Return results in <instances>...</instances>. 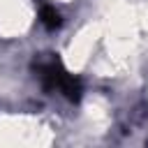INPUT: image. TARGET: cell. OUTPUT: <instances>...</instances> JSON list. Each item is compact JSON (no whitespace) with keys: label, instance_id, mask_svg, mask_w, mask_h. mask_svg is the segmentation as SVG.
I'll return each instance as SVG.
<instances>
[{"label":"cell","instance_id":"obj_1","mask_svg":"<svg viewBox=\"0 0 148 148\" xmlns=\"http://www.w3.org/2000/svg\"><path fill=\"white\" fill-rule=\"evenodd\" d=\"M35 67H37V74H39V79L44 81V86H46L49 90H60V92L67 95L72 102H76V99L81 97V86H79V81H76L74 76H69V74L60 67L58 60L46 58V60L35 62Z\"/></svg>","mask_w":148,"mask_h":148},{"label":"cell","instance_id":"obj_2","mask_svg":"<svg viewBox=\"0 0 148 148\" xmlns=\"http://www.w3.org/2000/svg\"><path fill=\"white\" fill-rule=\"evenodd\" d=\"M39 16H42V23H44L49 30H53V28H58V25H60V14H58L51 5H42Z\"/></svg>","mask_w":148,"mask_h":148}]
</instances>
